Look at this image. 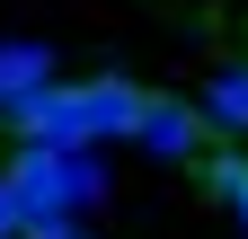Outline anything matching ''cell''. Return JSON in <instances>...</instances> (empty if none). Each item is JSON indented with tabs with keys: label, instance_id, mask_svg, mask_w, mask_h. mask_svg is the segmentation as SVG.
I'll return each instance as SVG.
<instances>
[{
	"label": "cell",
	"instance_id": "obj_2",
	"mask_svg": "<svg viewBox=\"0 0 248 239\" xmlns=\"http://www.w3.org/2000/svg\"><path fill=\"white\" fill-rule=\"evenodd\" d=\"M204 124L248 133V71H213V80H204Z\"/></svg>",
	"mask_w": 248,
	"mask_h": 239
},
{
	"label": "cell",
	"instance_id": "obj_3",
	"mask_svg": "<svg viewBox=\"0 0 248 239\" xmlns=\"http://www.w3.org/2000/svg\"><path fill=\"white\" fill-rule=\"evenodd\" d=\"M45 89V53H0V106H27Z\"/></svg>",
	"mask_w": 248,
	"mask_h": 239
},
{
	"label": "cell",
	"instance_id": "obj_7",
	"mask_svg": "<svg viewBox=\"0 0 248 239\" xmlns=\"http://www.w3.org/2000/svg\"><path fill=\"white\" fill-rule=\"evenodd\" d=\"M231 213H239V222H248V186H239V195H231Z\"/></svg>",
	"mask_w": 248,
	"mask_h": 239
},
{
	"label": "cell",
	"instance_id": "obj_5",
	"mask_svg": "<svg viewBox=\"0 0 248 239\" xmlns=\"http://www.w3.org/2000/svg\"><path fill=\"white\" fill-rule=\"evenodd\" d=\"M27 222H36V204H27V186H18V177H0V239H18Z\"/></svg>",
	"mask_w": 248,
	"mask_h": 239
},
{
	"label": "cell",
	"instance_id": "obj_4",
	"mask_svg": "<svg viewBox=\"0 0 248 239\" xmlns=\"http://www.w3.org/2000/svg\"><path fill=\"white\" fill-rule=\"evenodd\" d=\"M195 186H204V195H222V204H231V195L248 186V160H231V151H195Z\"/></svg>",
	"mask_w": 248,
	"mask_h": 239
},
{
	"label": "cell",
	"instance_id": "obj_1",
	"mask_svg": "<svg viewBox=\"0 0 248 239\" xmlns=\"http://www.w3.org/2000/svg\"><path fill=\"white\" fill-rule=\"evenodd\" d=\"M133 133L151 142V151H169V160H195V106H177V98H151Z\"/></svg>",
	"mask_w": 248,
	"mask_h": 239
},
{
	"label": "cell",
	"instance_id": "obj_6",
	"mask_svg": "<svg viewBox=\"0 0 248 239\" xmlns=\"http://www.w3.org/2000/svg\"><path fill=\"white\" fill-rule=\"evenodd\" d=\"M27 239H80V230H71V222H45V213H36V222H27Z\"/></svg>",
	"mask_w": 248,
	"mask_h": 239
}]
</instances>
